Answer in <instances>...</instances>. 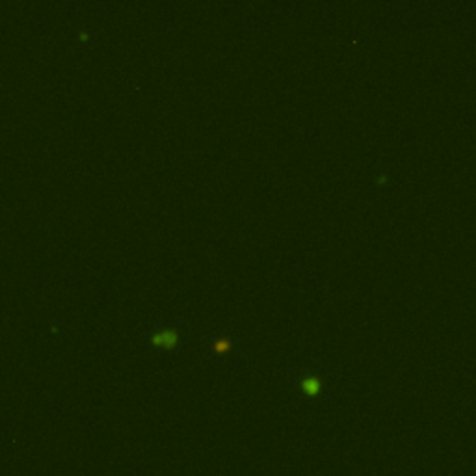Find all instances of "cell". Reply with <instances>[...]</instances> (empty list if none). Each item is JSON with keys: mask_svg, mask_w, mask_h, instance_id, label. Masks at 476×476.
Listing matches in <instances>:
<instances>
[{"mask_svg": "<svg viewBox=\"0 0 476 476\" xmlns=\"http://www.w3.org/2000/svg\"><path fill=\"white\" fill-rule=\"evenodd\" d=\"M153 342L155 344H164V346H173L175 342H177V333L175 331H171V329H166V331H162V333H157L155 337H153Z\"/></svg>", "mask_w": 476, "mask_h": 476, "instance_id": "1", "label": "cell"}, {"mask_svg": "<svg viewBox=\"0 0 476 476\" xmlns=\"http://www.w3.org/2000/svg\"><path fill=\"white\" fill-rule=\"evenodd\" d=\"M305 387L307 391H315L317 389V381H305Z\"/></svg>", "mask_w": 476, "mask_h": 476, "instance_id": "3", "label": "cell"}, {"mask_svg": "<svg viewBox=\"0 0 476 476\" xmlns=\"http://www.w3.org/2000/svg\"><path fill=\"white\" fill-rule=\"evenodd\" d=\"M223 348H229V342L227 340H218L216 342V350H223Z\"/></svg>", "mask_w": 476, "mask_h": 476, "instance_id": "2", "label": "cell"}]
</instances>
